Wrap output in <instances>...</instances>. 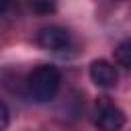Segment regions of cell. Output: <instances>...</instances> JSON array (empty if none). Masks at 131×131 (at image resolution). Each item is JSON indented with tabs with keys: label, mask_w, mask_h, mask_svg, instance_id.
Masks as SVG:
<instances>
[{
	"label": "cell",
	"mask_w": 131,
	"mask_h": 131,
	"mask_svg": "<svg viewBox=\"0 0 131 131\" xmlns=\"http://www.w3.org/2000/svg\"><path fill=\"white\" fill-rule=\"evenodd\" d=\"M59 70L55 66H39L27 78V92L35 102H49L59 90Z\"/></svg>",
	"instance_id": "obj_1"
},
{
	"label": "cell",
	"mask_w": 131,
	"mask_h": 131,
	"mask_svg": "<svg viewBox=\"0 0 131 131\" xmlns=\"http://www.w3.org/2000/svg\"><path fill=\"white\" fill-rule=\"evenodd\" d=\"M94 123L104 129V131H115V129H121L125 125V115L119 106H115L111 100L102 98L100 102H96V117H94Z\"/></svg>",
	"instance_id": "obj_2"
},
{
	"label": "cell",
	"mask_w": 131,
	"mask_h": 131,
	"mask_svg": "<svg viewBox=\"0 0 131 131\" xmlns=\"http://www.w3.org/2000/svg\"><path fill=\"white\" fill-rule=\"evenodd\" d=\"M37 43L49 51H63L72 45V37L61 27H45L37 35Z\"/></svg>",
	"instance_id": "obj_3"
},
{
	"label": "cell",
	"mask_w": 131,
	"mask_h": 131,
	"mask_svg": "<svg viewBox=\"0 0 131 131\" xmlns=\"http://www.w3.org/2000/svg\"><path fill=\"white\" fill-rule=\"evenodd\" d=\"M90 78H92V82H94L96 86H100V88H113V86L117 84V80H119V74H117V68H115L111 61H106V59H96V61H92V66H90Z\"/></svg>",
	"instance_id": "obj_4"
},
{
	"label": "cell",
	"mask_w": 131,
	"mask_h": 131,
	"mask_svg": "<svg viewBox=\"0 0 131 131\" xmlns=\"http://www.w3.org/2000/svg\"><path fill=\"white\" fill-rule=\"evenodd\" d=\"M115 59L121 68L129 70L131 68V43L129 41H123L117 49H115Z\"/></svg>",
	"instance_id": "obj_5"
},
{
	"label": "cell",
	"mask_w": 131,
	"mask_h": 131,
	"mask_svg": "<svg viewBox=\"0 0 131 131\" xmlns=\"http://www.w3.org/2000/svg\"><path fill=\"white\" fill-rule=\"evenodd\" d=\"M31 10L35 14H51L55 12V0H31Z\"/></svg>",
	"instance_id": "obj_6"
},
{
	"label": "cell",
	"mask_w": 131,
	"mask_h": 131,
	"mask_svg": "<svg viewBox=\"0 0 131 131\" xmlns=\"http://www.w3.org/2000/svg\"><path fill=\"white\" fill-rule=\"evenodd\" d=\"M8 125V108H6V104L0 100V129H4Z\"/></svg>",
	"instance_id": "obj_7"
},
{
	"label": "cell",
	"mask_w": 131,
	"mask_h": 131,
	"mask_svg": "<svg viewBox=\"0 0 131 131\" xmlns=\"http://www.w3.org/2000/svg\"><path fill=\"white\" fill-rule=\"evenodd\" d=\"M14 6V0H0V14H6Z\"/></svg>",
	"instance_id": "obj_8"
}]
</instances>
